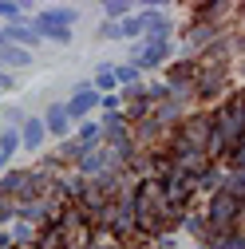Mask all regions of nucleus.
Segmentation results:
<instances>
[{
	"instance_id": "obj_1",
	"label": "nucleus",
	"mask_w": 245,
	"mask_h": 249,
	"mask_svg": "<svg viewBox=\"0 0 245 249\" xmlns=\"http://www.w3.org/2000/svg\"><path fill=\"white\" fill-rule=\"evenodd\" d=\"M32 32L40 36V44H55V48H68L75 40V24H79V8L75 4H44L28 16Z\"/></svg>"
},
{
	"instance_id": "obj_2",
	"label": "nucleus",
	"mask_w": 245,
	"mask_h": 249,
	"mask_svg": "<svg viewBox=\"0 0 245 249\" xmlns=\"http://www.w3.org/2000/svg\"><path fill=\"white\" fill-rule=\"evenodd\" d=\"M202 217H206V226L213 230V233H229V230H241V217H245V202H237V198H229V194H210V198H202Z\"/></svg>"
},
{
	"instance_id": "obj_3",
	"label": "nucleus",
	"mask_w": 245,
	"mask_h": 249,
	"mask_svg": "<svg viewBox=\"0 0 245 249\" xmlns=\"http://www.w3.org/2000/svg\"><path fill=\"white\" fill-rule=\"evenodd\" d=\"M174 44H166V40H135L131 44V52H127V64L131 68H139L142 75H155V71H162L170 59H174Z\"/></svg>"
},
{
	"instance_id": "obj_4",
	"label": "nucleus",
	"mask_w": 245,
	"mask_h": 249,
	"mask_svg": "<svg viewBox=\"0 0 245 249\" xmlns=\"http://www.w3.org/2000/svg\"><path fill=\"white\" fill-rule=\"evenodd\" d=\"M64 107H68L71 123H83V119H95V111H99V91L91 87L87 79H79V83L71 87V95L64 99Z\"/></svg>"
},
{
	"instance_id": "obj_5",
	"label": "nucleus",
	"mask_w": 245,
	"mask_h": 249,
	"mask_svg": "<svg viewBox=\"0 0 245 249\" xmlns=\"http://www.w3.org/2000/svg\"><path fill=\"white\" fill-rule=\"evenodd\" d=\"M174 36H178L174 12H170V8L146 4V32H142V40H166V44H174Z\"/></svg>"
},
{
	"instance_id": "obj_6",
	"label": "nucleus",
	"mask_w": 245,
	"mask_h": 249,
	"mask_svg": "<svg viewBox=\"0 0 245 249\" xmlns=\"http://www.w3.org/2000/svg\"><path fill=\"white\" fill-rule=\"evenodd\" d=\"M0 190H4L12 202L36 198V194H32V170H28V166H8L4 174H0Z\"/></svg>"
},
{
	"instance_id": "obj_7",
	"label": "nucleus",
	"mask_w": 245,
	"mask_h": 249,
	"mask_svg": "<svg viewBox=\"0 0 245 249\" xmlns=\"http://www.w3.org/2000/svg\"><path fill=\"white\" fill-rule=\"evenodd\" d=\"M44 146H48L44 119L40 115H24V123H20V154H44Z\"/></svg>"
},
{
	"instance_id": "obj_8",
	"label": "nucleus",
	"mask_w": 245,
	"mask_h": 249,
	"mask_svg": "<svg viewBox=\"0 0 245 249\" xmlns=\"http://www.w3.org/2000/svg\"><path fill=\"white\" fill-rule=\"evenodd\" d=\"M44 119V131H48V139H68L71 131H75V123H71V115H68V107H64V99H55V103H48V111L40 115Z\"/></svg>"
},
{
	"instance_id": "obj_9",
	"label": "nucleus",
	"mask_w": 245,
	"mask_h": 249,
	"mask_svg": "<svg viewBox=\"0 0 245 249\" xmlns=\"http://www.w3.org/2000/svg\"><path fill=\"white\" fill-rule=\"evenodd\" d=\"M0 32H4V40H8V44L24 48V52H32V55H36V48H44V44H40V36L32 32V24H28V20H12V24H0Z\"/></svg>"
},
{
	"instance_id": "obj_10",
	"label": "nucleus",
	"mask_w": 245,
	"mask_h": 249,
	"mask_svg": "<svg viewBox=\"0 0 245 249\" xmlns=\"http://www.w3.org/2000/svg\"><path fill=\"white\" fill-rule=\"evenodd\" d=\"M222 178H226V170H222L218 162H206V166L190 178V186H194V194H198V198H210V194H218V190H222Z\"/></svg>"
},
{
	"instance_id": "obj_11",
	"label": "nucleus",
	"mask_w": 245,
	"mask_h": 249,
	"mask_svg": "<svg viewBox=\"0 0 245 249\" xmlns=\"http://www.w3.org/2000/svg\"><path fill=\"white\" fill-rule=\"evenodd\" d=\"M178 233L194 237V245H210V237H213V230L206 226L202 210H186V213H182V222H178Z\"/></svg>"
},
{
	"instance_id": "obj_12",
	"label": "nucleus",
	"mask_w": 245,
	"mask_h": 249,
	"mask_svg": "<svg viewBox=\"0 0 245 249\" xmlns=\"http://www.w3.org/2000/svg\"><path fill=\"white\" fill-rule=\"evenodd\" d=\"M32 64H36V55H32V52H24V48H16V44H8V40L0 44V68H4V71L16 75V71H28Z\"/></svg>"
},
{
	"instance_id": "obj_13",
	"label": "nucleus",
	"mask_w": 245,
	"mask_h": 249,
	"mask_svg": "<svg viewBox=\"0 0 245 249\" xmlns=\"http://www.w3.org/2000/svg\"><path fill=\"white\" fill-rule=\"evenodd\" d=\"M186 115H190V111L182 107V103H174V99H166V103H158V107H150V123H158V127H166V131H174Z\"/></svg>"
},
{
	"instance_id": "obj_14",
	"label": "nucleus",
	"mask_w": 245,
	"mask_h": 249,
	"mask_svg": "<svg viewBox=\"0 0 245 249\" xmlns=\"http://www.w3.org/2000/svg\"><path fill=\"white\" fill-rule=\"evenodd\" d=\"M71 139L83 146V150H91V146H99L103 142V127H99V119H83V123H75V131H71Z\"/></svg>"
},
{
	"instance_id": "obj_15",
	"label": "nucleus",
	"mask_w": 245,
	"mask_h": 249,
	"mask_svg": "<svg viewBox=\"0 0 245 249\" xmlns=\"http://www.w3.org/2000/svg\"><path fill=\"white\" fill-rule=\"evenodd\" d=\"M142 32H146V4H142V8H135L127 20H119V36L127 40V44L142 40Z\"/></svg>"
},
{
	"instance_id": "obj_16",
	"label": "nucleus",
	"mask_w": 245,
	"mask_h": 249,
	"mask_svg": "<svg viewBox=\"0 0 245 249\" xmlns=\"http://www.w3.org/2000/svg\"><path fill=\"white\" fill-rule=\"evenodd\" d=\"M52 154H55V162L64 166V170H71V166L79 162V154H83V146H79V142H75V139L68 135V139H59V142H55V150H52Z\"/></svg>"
},
{
	"instance_id": "obj_17",
	"label": "nucleus",
	"mask_w": 245,
	"mask_h": 249,
	"mask_svg": "<svg viewBox=\"0 0 245 249\" xmlns=\"http://www.w3.org/2000/svg\"><path fill=\"white\" fill-rule=\"evenodd\" d=\"M142 83H146V75H142L139 68H131L127 59L115 64V87H119V91H131V87H142Z\"/></svg>"
},
{
	"instance_id": "obj_18",
	"label": "nucleus",
	"mask_w": 245,
	"mask_h": 249,
	"mask_svg": "<svg viewBox=\"0 0 245 249\" xmlns=\"http://www.w3.org/2000/svg\"><path fill=\"white\" fill-rule=\"evenodd\" d=\"M87 83L95 87L99 95H111V91H119V87H115V64H111V59H103V64L95 68V75H91Z\"/></svg>"
},
{
	"instance_id": "obj_19",
	"label": "nucleus",
	"mask_w": 245,
	"mask_h": 249,
	"mask_svg": "<svg viewBox=\"0 0 245 249\" xmlns=\"http://www.w3.org/2000/svg\"><path fill=\"white\" fill-rule=\"evenodd\" d=\"M36 12V4H20V0H0V24H12V20H28Z\"/></svg>"
},
{
	"instance_id": "obj_20",
	"label": "nucleus",
	"mask_w": 245,
	"mask_h": 249,
	"mask_svg": "<svg viewBox=\"0 0 245 249\" xmlns=\"http://www.w3.org/2000/svg\"><path fill=\"white\" fill-rule=\"evenodd\" d=\"M8 237H12V249H28L36 241V226L32 222H12L8 226Z\"/></svg>"
},
{
	"instance_id": "obj_21",
	"label": "nucleus",
	"mask_w": 245,
	"mask_h": 249,
	"mask_svg": "<svg viewBox=\"0 0 245 249\" xmlns=\"http://www.w3.org/2000/svg\"><path fill=\"white\" fill-rule=\"evenodd\" d=\"M222 194L245 202V170H226V178H222Z\"/></svg>"
},
{
	"instance_id": "obj_22",
	"label": "nucleus",
	"mask_w": 245,
	"mask_h": 249,
	"mask_svg": "<svg viewBox=\"0 0 245 249\" xmlns=\"http://www.w3.org/2000/svg\"><path fill=\"white\" fill-rule=\"evenodd\" d=\"M99 12H103L107 24H119V20H127L135 12V4H127V0H107V4H99Z\"/></svg>"
},
{
	"instance_id": "obj_23",
	"label": "nucleus",
	"mask_w": 245,
	"mask_h": 249,
	"mask_svg": "<svg viewBox=\"0 0 245 249\" xmlns=\"http://www.w3.org/2000/svg\"><path fill=\"white\" fill-rule=\"evenodd\" d=\"M0 154L16 159L20 154V127H0Z\"/></svg>"
},
{
	"instance_id": "obj_24",
	"label": "nucleus",
	"mask_w": 245,
	"mask_h": 249,
	"mask_svg": "<svg viewBox=\"0 0 245 249\" xmlns=\"http://www.w3.org/2000/svg\"><path fill=\"white\" fill-rule=\"evenodd\" d=\"M16 222V202L4 194V190H0V230H8Z\"/></svg>"
},
{
	"instance_id": "obj_25",
	"label": "nucleus",
	"mask_w": 245,
	"mask_h": 249,
	"mask_svg": "<svg viewBox=\"0 0 245 249\" xmlns=\"http://www.w3.org/2000/svg\"><path fill=\"white\" fill-rule=\"evenodd\" d=\"M119 111H122V95H119V91L99 95V111H95V115H119Z\"/></svg>"
},
{
	"instance_id": "obj_26",
	"label": "nucleus",
	"mask_w": 245,
	"mask_h": 249,
	"mask_svg": "<svg viewBox=\"0 0 245 249\" xmlns=\"http://www.w3.org/2000/svg\"><path fill=\"white\" fill-rule=\"evenodd\" d=\"M24 107L20 103H8V107H0V119H4V127H20V123H24Z\"/></svg>"
},
{
	"instance_id": "obj_27",
	"label": "nucleus",
	"mask_w": 245,
	"mask_h": 249,
	"mask_svg": "<svg viewBox=\"0 0 245 249\" xmlns=\"http://www.w3.org/2000/svg\"><path fill=\"white\" fill-rule=\"evenodd\" d=\"M95 36H99V40H122V36H119V24H107V20L99 24V32H95Z\"/></svg>"
},
{
	"instance_id": "obj_28",
	"label": "nucleus",
	"mask_w": 245,
	"mask_h": 249,
	"mask_svg": "<svg viewBox=\"0 0 245 249\" xmlns=\"http://www.w3.org/2000/svg\"><path fill=\"white\" fill-rule=\"evenodd\" d=\"M16 83H20V79H16L12 71H4V68H0V95H4V91H16Z\"/></svg>"
},
{
	"instance_id": "obj_29",
	"label": "nucleus",
	"mask_w": 245,
	"mask_h": 249,
	"mask_svg": "<svg viewBox=\"0 0 245 249\" xmlns=\"http://www.w3.org/2000/svg\"><path fill=\"white\" fill-rule=\"evenodd\" d=\"M0 249H12V237H8V230H0Z\"/></svg>"
},
{
	"instance_id": "obj_30",
	"label": "nucleus",
	"mask_w": 245,
	"mask_h": 249,
	"mask_svg": "<svg viewBox=\"0 0 245 249\" xmlns=\"http://www.w3.org/2000/svg\"><path fill=\"white\" fill-rule=\"evenodd\" d=\"M8 166H12V159H4V154H0V174H4Z\"/></svg>"
},
{
	"instance_id": "obj_31",
	"label": "nucleus",
	"mask_w": 245,
	"mask_h": 249,
	"mask_svg": "<svg viewBox=\"0 0 245 249\" xmlns=\"http://www.w3.org/2000/svg\"><path fill=\"white\" fill-rule=\"evenodd\" d=\"M194 249H206V245H194Z\"/></svg>"
}]
</instances>
